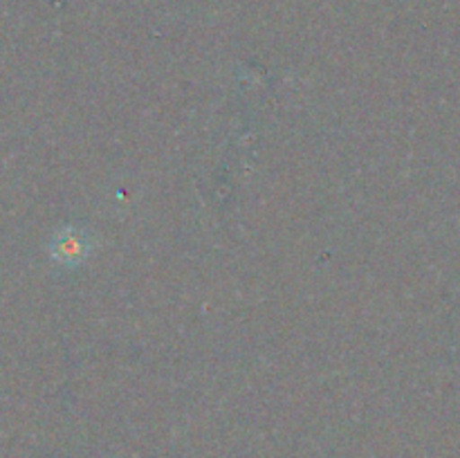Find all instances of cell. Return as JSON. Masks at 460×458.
Segmentation results:
<instances>
[{"label":"cell","mask_w":460,"mask_h":458,"mask_svg":"<svg viewBox=\"0 0 460 458\" xmlns=\"http://www.w3.org/2000/svg\"><path fill=\"white\" fill-rule=\"evenodd\" d=\"M93 251V241L85 232L75 227L58 229L49 242V256L61 265H79Z\"/></svg>","instance_id":"6da1fadb"}]
</instances>
